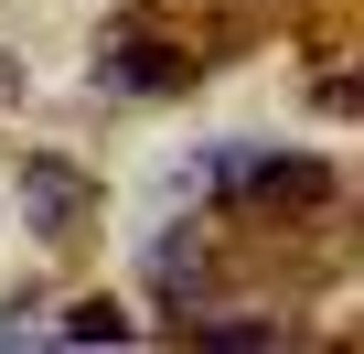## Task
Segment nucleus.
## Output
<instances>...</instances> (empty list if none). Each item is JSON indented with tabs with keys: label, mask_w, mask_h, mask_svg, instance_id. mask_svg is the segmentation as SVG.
<instances>
[{
	"label": "nucleus",
	"mask_w": 364,
	"mask_h": 354,
	"mask_svg": "<svg viewBox=\"0 0 364 354\" xmlns=\"http://www.w3.org/2000/svg\"><path fill=\"white\" fill-rule=\"evenodd\" d=\"M22 194H33L43 236H75V226H86V204H97V194H86V172H65V161H33V172H22Z\"/></svg>",
	"instance_id": "f257e3e1"
},
{
	"label": "nucleus",
	"mask_w": 364,
	"mask_h": 354,
	"mask_svg": "<svg viewBox=\"0 0 364 354\" xmlns=\"http://www.w3.org/2000/svg\"><path fill=\"white\" fill-rule=\"evenodd\" d=\"M182 76H193V65H182L161 33H118L107 43V86H182Z\"/></svg>",
	"instance_id": "f03ea898"
},
{
	"label": "nucleus",
	"mask_w": 364,
	"mask_h": 354,
	"mask_svg": "<svg viewBox=\"0 0 364 354\" xmlns=\"http://www.w3.org/2000/svg\"><path fill=\"white\" fill-rule=\"evenodd\" d=\"M65 333H75V343H129V311H118V301H75Z\"/></svg>",
	"instance_id": "7ed1b4c3"
},
{
	"label": "nucleus",
	"mask_w": 364,
	"mask_h": 354,
	"mask_svg": "<svg viewBox=\"0 0 364 354\" xmlns=\"http://www.w3.org/2000/svg\"><path fill=\"white\" fill-rule=\"evenodd\" d=\"M311 97H321V108H364V65H353V76H321Z\"/></svg>",
	"instance_id": "20e7f679"
}]
</instances>
